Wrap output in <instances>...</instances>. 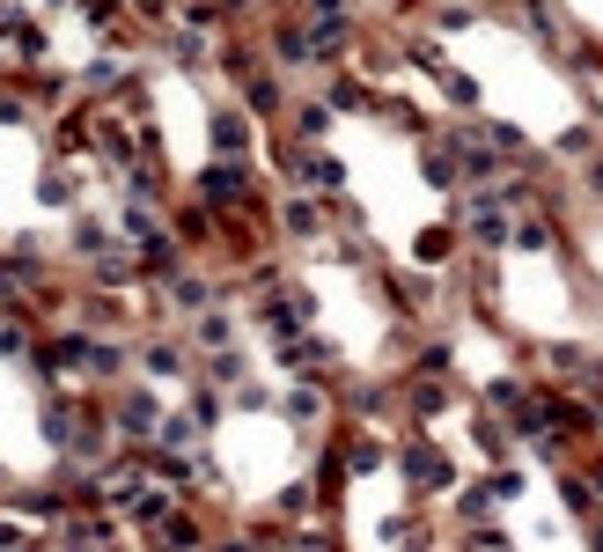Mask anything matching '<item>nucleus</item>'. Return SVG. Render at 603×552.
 <instances>
[{
  "label": "nucleus",
  "instance_id": "f257e3e1",
  "mask_svg": "<svg viewBox=\"0 0 603 552\" xmlns=\"http://www.w3.org/2000/svg\"><path fill=\"white\" fill-rule=\"evenodd\" d=\"M398 464H405L412 494H457V464H449V450L427 442V434H405V442H398Z\"/></svg>",
  "mask_w": 603,
  "mask_h": 552
},
{
  "label": "nucleus",
  "instance_id": "f03ea898",
  "mask_svg": "<svg viewBox=\"0 0 603 552\" xmlns=\"http://www.w3.org/2000/svg\"><path fill=\"white\" fill-rule=\"evenodd\" d=\"M199 199H206V214H243V207H258V177H250V163H206Z\"/></svg>",
  "mask_w": 603,
  "mask_h": 552
},
{
  "label": "nucleus",
  "instance_id": "7ed1b4c3",
  "mask_svg": "<svg viewBox=\"0 0 603 552\" xmlns=\"http://www.w3.org/2000/svg\"><path fill=\"white\" fill-rule=\"evenodd\" d=\"M111 434H125V442H141V450H155V434H163V412H155V398L133 384H119V398H111Z\"/></svg>",
  "mask_w": 603,
  "mask_h": 552
},
{
  "label": "nucleus",
  "instance_id": "20e7f679",
  "mask_svg": "<svg viewBox=\"0 0 603 552\" xmlns=\"http://www.w3.org/2000/svg\"><path fill=\"white\" fill-rule=\"evenodd\" d=\"M324 214H332V207H324V199H310V192H288V199H280V229H288L294 243H324Z\"/></svg>",
  "mask_w": 603,
  "mask_h": 552
},
{
  "label": "nucleus",
  "instance_id": "39448f33",
  "mask_svg": "<svg viewBox=\"0 0 603 552\" xmlns=\"http://www.w3.org/2000/svg\"><path fill=\"white\" fill-rule=\"evenodd\" d=\"M0 45L8 52H23V59H45V23H37V15H30V8H0Z\"/></svg>",
  "mask_w": 603,
  "mask_h": 552
},
{
  "label": "nucleus",
  "instance_id": "423d86ee",
  "mask_svg": "<svg viewBox=\"0 0 603 552\" xmlns=\"http://www.w3.org/2000/svg\"><path fill=\"white\" fill-rule=\"evenodd\" d=\"M192 346H199V354H228V346H236V317L221 310V302H214V310H199L192 317Z\"/></svg>",
  "mask_w": 603,
  "mask_h": 552
},
{
  "label": "nucleus",
  "instance_id": "0eeeda50",
  "mask_svg": "<svg viewBox=\"0 0 603 552\" xmlns=\"http://www.w3.org/2000/svg\"><path fill=\"white\" fill-rule=\"evenodd\" d=\"M250 141H258V133H250V119H243V111H214V155H221V163H243V155H250Z\"/></svg>",
  "mask_w": 603,
  "mask_h": 552
},
{
  "label": "nucleus",
  "instance_id": "6e6552de",
  "mask_svg": "<svg viewBox=\"0 0 603 552\" xmlns=\"http://www.w3.org/2000/svg\"><path fill=\"white\" fill-rule=\"evenodd\" d=\"M471 442H479V456L507 464V450H515V428H507L501 412H479V420H471Z\"/></svg>",
  "mask_w": 603,
  "mask_h": 552
},
{
  "label": "nucleus",
  "instance_id": "1a4fd4ad",
  "mask_svg": "<svg viewBox=\"0 0 603 552\" xmlns=\"http://www.w3.org/2000/svg\"><path fill=\"white\" fill-rule=\"evenodd\" d=\"M457 141H449V133H442L435 147H420V177H427V185H442V192H449V185H457Z\"/></svg>",
  "mask_w": 603,
  "mask_h": 552
},
{
  "label": "nucleus",
  "instance_id": "9d476101",
  "mask_svg": "<svg viewBox=\"0 0 603 552\" xmlns=\"http://www.w3.org/2000/svg\"><path fill=\"white\" fill-rule=\"evenodd\" d=\"M383 464H390V442H376V434H346V472H354V479L383 472Z\"/></svg>",
  "mask_w": 603,
  "mask_h": 552
},
{
  "label": "nucleus",
  "instance_id": "9b49d317",
  "mask_svg": "<svg viewBox=\"0 0 603 552\" xmlns=\"http://www.w3.org/2000/svg\"><path fill=\"white\" fill-rule=\"evenodd\" d=\"M266 45L280 52L288 67H316V59H310V30H302V23H272V30H266Z\"/></svg>",
  "mask_w": 603,
  "mask_h": 552
},
{
  "label": "nucleus",
  "instance_id": "f8f14e48",
  "mask_svg": "<svg viewBox=\"0 0 603 552\" xmlns=\"http://www.w3.org/2000/svg\"><path fill=\"white\" fill-rule=\"evenodd\" d=\"M169 302H177V310H214V280H206V273H177V280H169Z\"/></svg>",
  "mask_w": 603,
  "mask_h": 552
},
{
  "label": "nucleus",
  "instance_id": "ddd939ff",
  "mask_svg": "<svg viewBox=\"0 0 603 552\" xmlns=\"http://www.w3.org/2000/svg\"><path fill=\"white\" fill-rule=\"evenodd\" d=\"M111 251H119V243H111V229H103V221H74V258H81V265L111 258Z\"/></svg>",
  "mask_w": 603,
  "mask_h": 552
},
{
  "label": "nucleus",
  "instance_id": "4468645a",
  "mask_svg": "<svg viewBox=\"0 0 603 552\" xmlns=\"http://www.w3.org/2000/svg\"><path fill=\"white\" fill-rule=\"evenodd\" d=\"M324 103H332V111H376V97H368L354 74H332V81H324Z\"/></svg>",
  "mask_w": 603,
  "mask_h": 552
},
{
  "label": "nucleus",
  "instance_id": "2eb2a0df",
  "mask_svg": "<svg viewBox=\"0 0 603 552\" xmlns=\"http://www.w3.org/2000/svg\"><path fill=\"white\" fill-rule=\"evenodd\" d=\"M133 361H141L147 376H177V368H185V346H169V339H147V346H133Z\"/></svg>",
  "mask_w": 603,
  "mask_h": 552
},
{
  "label": "nucleus",
  "instance_id": "dca6fc26",
  "mask_svg": "<svg viewBox=\"0 0 603 552\" xmlns=\"http://www.w3.org/2000/svg\"><path fill=\"white\" fill-rule=\"evenodd\" d=\"M163 545L169 552H206V530H199L192 516H169V523H163Z\"/></svg>",
  "mask_w": 603,
  "mask_h": 552
},
{
  "label": "nucleus",
  "instance_id": "f3484780",
  "mask_svg": "<svg viewBox=\"0 0 603 552\" xmlns=\"http://www.w3.org/2000/svg\"><path fill=\"white\" fill-rule=\"evenodd\" d=\"M294 133H302V141H324V133H332V103H294Z\"/></svg>",
  "mask_w": 603,
  "mask_h": 552
},
{
  "label": "nucleus",
  "instance_id": "a211bd4d",
  "mask_svg": "<svg viewBox=\"0 0 603 552\" xmlns=\"http://www.w3.org/2000/svg\"><path fill=\"white\" fill-rule=\"evenodd\" d=\"M435 81H442V97L457 103V111H479V81H471V74H457V67H442Z\"/></svg>",
  "mask_w": 603,
  "mask_h": 552
},
{
  "label": "nucleus",
  "instance_id": "6ab92c4d",
  "mask_svg": "<svg viewBox=\"0 0 603 552\" xmlns=\"http://www.w3.org/2000/svg\"><path fill=\"white\" fill-rule=\"evenodd\" d=\"M412 251H420V265H427V273H435V265H449V251H457V236H449V229H427V236L412 243Z\"/></svg>",
  "mask_w": 603,
  "mask_h": 552
},
{
  "label": "nucleus",
  "instance_id": "aec40b11",
  "mask_svg": "<svg viewBox=\"0 0 603 552\" xmlns=\"http://www.w3.org/2000/svg\"><path fill=\"white\" fill-rule=\"evenodd\" d=\"M288 420H302V428H310V420H324V390L294 384V390H288Z\"/></svg>",
  "mask_w": 603,
  "mask_h": 552
},
{
  "label": "nucleus",
  "instance_id": "412c9836",
  "mask_svg": "<svg viewBox=\"0 0 603 552\" xmlns=\"http://www.w3.org/2000/svg\"><path fill=\"white\" fill-rule=\"evenodd\" d=\"M485 494H493V501H523V472H515V464H501V472H485Z\"/></svg>",
  "mask_w": 603,
  "mask_h": 552
},
{
  "label": "nucleus",
  "instance_id": "4be33fe9",
  "mask_svg": "<svg viewBox=\"0 0 603 552\" xmlns=\"http://www.w3.org/2000/svg\"><path fill=\"white\" fill-rule=\"evenodd\" d=\"M0 354L15 361V354H30V324H15V310L0 317Z\"/></svg>",
  "mask_w": 603,
  "mask_h": 552
},
{
  "label": "nucleus",
  "instance_id": "5701e85b",
  "mask_svg": "<svg viewBox=\"0 0 603 552\" xmlns=\"http://www.w3.org/2000/svg\"><path fill=\"white\" fill-rule=\"evenodd\" d=\"M559 155H574V163H581V155H596V133H589V125H567V133H559Z\"/></svg>",
  "mask_w": 603,
  "mask_h": 552
},
{
  "label": "nucleus",
  "instance_id": "b1692460",
  "mask_svg": "<svg viewBox=\"0 0 603 552\" xmlns=\"http://www.w3.org/2000/svg\"><path fill=\"white\" fill-rule=\"evenodd\" d=\"M515 243H523V251H545V243H552V229H545V221H523V229H515Z\"/></svg>",
  "mask_w": 603,
  "mask_h": 552
},
{
  "label": "nucleus",
  "instance_id": "393cba45",
  "mask_svg": "<svg viewBox=\"0 0 603 552\" xmlns=\"http://www.w3.org/2000/svg\"><path fill=\"white\" fill-rule=\"evenodd\" d=\"M23 111H30L23 97H0V125H15V119H23Z\"/></svg>",
  "mask_w": 603,
  "mask_h": 552
},
{
  "label": "nucleus",
  "instance_id": "a878e982",
  "mask_svg": "<svg viewBox=\"0 0 603 552\" xmlns=\"http://www.w3.org/2000/svg\"><path fill=\"white\" fill-rule=\"evenodd\" d=\"M206 552H250V545H236V538H228V545H206Z\"/></svg>",
  "mask_w": 603,
  "mask_h": 552
},
{
  "label": "nucleus",
  "instance_id": "bb28decb",
  "mask_svg": "<svg viewBox=\"0 0 603 552\" xmlns=\"http://www.w3.org/2000/svg\"><path fill=\"white\" fill-rule=\"evenodd\" d=\"M8 280H15V273H8V258H0V295H8Z\"/></svg>",
  "mask_w": 603,
  "mask_h": 552
}]
</instances>
